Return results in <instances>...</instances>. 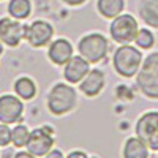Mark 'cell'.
Masks as SVG:
<instances>
[{"mask_svg": "<svg viewBox=\"0 0 158 158\" xmlns=\"http://www.w3.org/2000/svg\"><path fill=\"white\" fill-rule=\"evenodd\" d=\"M136 82L139 90L147 98L158 100V52H153L142 62Z\"/></svg>", "mask_w": 158, "mask_h": 158, "instance_id": "6da1fadb", "label": "cell"}, {"mask_svg": "<svg viewBox=\"0 0 158 158\" xmlns=\"http://www.w3.org/2000/svg\"><path fill=\"white\" fill-rule=\"evenodd\" d=\"M141 63H142V54L135 46L122 44L114 52L112 57L114 70L123 77H133L139 71Z\"/></svg>", "mask_w": 158, "mask_h": 158, "instance_id": "7a4b0ae2", "label": "cell"}, {"mask_svg": "<svg viewBox=\"0 0 158 158\" xmlns=\"http://www.w3.org/2000/svg\"><path fill=\"white\" fill-rule=\"evenodd\" d=\"M74 106H76V90L71 85L59 82L51 89L48 95V108L54 115L67 114Z\"/></svg>", "mask_w": 158, "mask_h": 158, "instance_id": "3957f363", "label": "cell"}, {"mask_svg": "<svg viewBox=\"0 0 158 158\" xmlns=\"http://www.w3.org/2000/svg\"><path fill=\"white\" fill-rule=\"evenodd\" d=\"M108 40L101 33H89L84 38H81V41L77 44L79 54L90 63L101 62L108 54Z\"/></svg>", "mask_w": 158, "mask_h": 158, "instance_id": "277c9868", "label": "cell"}, {"mask_svg": "<svg viewBox=\"0 0 158 158\" xmlns=\"http://www.w3.org/2000/svg\"><path fill=\"white\" fill-rule=\"evenodd\" d=\"M138 21L131 15H118L111 22V36L118 44H130L138 35Z\"/></svg>", "mask_w": 158, "mask_h": 158, "instance_id": "5b68a950", "label": "cell"}, {"mask_svg": "<svg viewBox=\"0 0 158 158\" xmlns=\"http://www.w3.org/2000/svg\"><path fill=\"white\" fill-rule=\"evenodd\" d=\"M136 136L150 150H158V112H146L136 122Z\"/></svg>", "mask_w": 158, "mask_h": 158, "instance_id": "8992f818", "label": "cell"}, {"mask_svg": "<svg viewBox=\"0 0 158 158\" xmlns=\"http://www.w3.org/2000/svg\"><path fill=\"white\" fill-rule=\"evenodd\" d=\"M27 25L21 24L15 18H0V41L10 48H16L25 38Z\"/></svg>", "mask_w": 158, "mask_h": 158, "instance_id": "52a82bcc", "label": "cell"}, {"mask_svg": "<svg viewBox=\"0 0 158 158\" xmlns=\"http://www.w3.org/2000/svg\"><path fill=\"white\" fill-rule=\"evenodd\" d=\"M52 35H54V27L49 22L35 21L27 27L25 40L29 41V44L32 48H43V46H48L51 43Z\"/></svg>", "mask_w": 158, "mask_h": 158, "instance_id": "ba28073f", "label": "cell"}, {"mask_svg": "<svg viewBox=\"0 0 158 158\" xmlns=\"http://www.w3.org/2000/svg\"><path fill=\"white\" fill-rule=\"evenodd\" d=\"M24 114V104L21 98L15 95L0 97V122L2 123H16Z\"/></svg>", "mask_w": 158, "mask_h": 158, "instance_id": "9c48e42d", "label": "cell"}, {"mask_svg": "<svg viewBox=\"0 0 158 158\" xmlns=\"http://www.w3.org/2000/svg\"><path fill=\"white\" fill-rule=\"evenodd\" d=\"M54 146V138L51 133L41 127V128H35L33 131H30V138L27 142V149L29 152L33 153V156H44L48 155V152Z\"/></svg>", "mask_w": 158, "mask_h": 158, "instance_id": "30bf717a", "label": "cell"}, {"mask_svg": "<svg viewBox=\"0 0 158 158\" xmlns=\"http://www.w3.org/2000/svg\"><path fill=\"white\" fill-rule=\"evenodd\" d=\"M90 70V62L85 60L82 56H73L67 63H65V68H63V77L67 79L68 82L76 84V82H81L84 76L89 73Z\"/></svg>", "mask_w": 158, "mask_h": 158, "instance_id": "8fae6325", "label": "cell"}, {"mask_svg": "<svg viewBox=\"0 0 158 158\" xmlns=\"http://www.w3.org/2000/svg\"><path fill=\"white\" fill-rule=\"evenodd\" d=\"M48 57L52 63L56 65H65L71 57H73V46L68 40L59 38L54 43H51L49 51H48Z\"/></svg>", "mask_w": 158, "mask_h": 158, "instance_id": "7c38bea8", "label": "cell"}, {"mask_svg": "<svg viewBox=\"0 0 158 158\" xmlns=\"http://www.w3.org/2000/svg\"><path fill=\"white\" fill-rule=\"evenodd\" d=\"M104 87V74L101 70H89V73L84 76V79L79 82V89L87 97H97Z\"/></svg>", "mask_w": 158, "mask_h": 158, "instance_id": "4fadbf2b", "label": "cell"}, {"mask_svg": "<svg viewBox=\"0 0 158 158\" xmlns=\"http://www.w3.org/2000/svg\"><path fill=\"white\" fill-rule=\"evenodd\" d=\"M139 16L147 25L158 29V0H141Z\"/></svg>", "mask_w": 158, "mask_h": 158, "instance_id": "5bb4252c", "label": "cell"}, {"mask_svg": "<svg viewBox=\"0 0 158 158\" xmlns=\"http://www.w3.org/2000/svg\"><path fill=\"white\" fill-rule=\"evenodd\" d=\"M98 13L106 18V19H114L118 16L125 8V0H98L97 2Z\"/></svg>", "mask_w": 158, "mask_h": 158, "instance_id": "9a60e30c", "label": "cell"}, {"mask_svg": "<svg viewBox=\"0 0 158 158\" xmlns=\"http://www.w3.org/2000/svg\"><path fill=\"white\" fill-rule=\"evenodd\" d=\"M123 156L125 158H147L149 156V147L138 136L136 138H130L125 142Z\"/></svg>", "mask_w": 158, "mask_h": 158, "instance_id": "2e32d148", "label": "cell"}, {"mask_svg": "<svg viewBox=\"0 0 158 158\" xmlns=\"http://www.w3.org/2000/svg\"><path fill=\"white\" fill-rule=\"evenodd\" d=\"M6 10H8L11 18L27 19L32 13V2L30 0H10Z\"/></svg>", "mask_w": 158, "mask_h": 158, "instance_id": "e0dca14e", "label": "cell"}, {"mask_svg": "<svg viewBox=\"0 0 158 158\" xmlns=\"http://www.w3.org/2000/svg\"><path fill=\"white\" fill-rule=\"evenodd\" d=\"M15 92L22 100H32L36 95V85L30 77L22 76L15 82Z\"/></svg>", "mask_w": 158, "mask_h": 158, "instance_id": "ac0fdd59", "label": "cell"}, {"mask_svg": "<svg viewBox=\"0 0 158 158\" xmlns=\"http://www.w3.org/2000/svg\"><path fill=\"white\" fill-rule=\"evenodd\" d=\"M30 138V131L25 125H16L11 130V142L16 147H27V142Z\"/></svg>", "mask_w": 158, "mask_h": 158, "instance_id": "d6986e66", "label": "cell"}, {"mask_svg": "<svg viewBox=\"0 0 158 158\" xmlns=\"http://www.w3.org/2000/svg\"><path fill=\"white\" fill-rule=\"evenodd\" d=\"M136 46H139L141 49H150L155 44V36L149 29H141L138 30V35L135 38Z\"/></svg>", "mask_w": 158, "mask_h": 158, "instance_id": "ffe728a7", "label": "cell"}, {"mask_svg": "<svg viewBox=\"0 0 158 158\" xmlns=\"http://www.w3.org/2000/svg\"><path fill=\"white\" fill-rule=\"evenodd\" d=\"M10 142H11V130L8 123H2L0 125V147H6Z\"/></svg>", "mask_w": 158, "mask_h": 158, "instance_id": "44dd1931", "label": "cell"}, {"mask_svg": "<svg viewBox=\"0 0 158 158\" xmlns=\"http://www.w3.org/2000/svg\"><path fill=\"white\" fill-rule=\"evenodd\" d=\"M115 92H117V97L118 98H131V92L125 85H118Z\"/></svg>", "mask_w": 158, "mask_h": 158, "instance_id": "7402d4cb", "label": "cell"}, {"mask_svg": "<svg viewBox=\"0 0 158 158\" xmlns=\"http://www.w3.org/2000/svg\"><path fill=\"white\" fill-rule=\"evenodd\" d=\"M85 156H87L85 152H79V150H76V152H70V153H68V158H85Z\"/></svg>", "mask_w": 158, "mask_h": 158, "instance_id": "603a6c76", "label": "cell"}, {"mask_svg": "<svg viewBox=\"0 0 158 158\" xmlns=\"http://www.w3.org/2000/svg\"><path fill=\"white\" fill-rule=\"evenodd\" d=\"M67 5H70V6H79V5H82L85 0H63Z\"/></svg>", "mask_w": 158, "mask_h": 158, "instance_id": "cb8c5ba5", "label": "cell"}, {"mask_svg": "<svg viewBox=\"0 0 158 158\" xmlns=\"http://www.w3.org/2000/svg\"><path fill=\"white\" fill-rule=\"evenodd\" d=\"M15 156L16 158H33V153L32 152H18Z\"/></svg>", "mask_w": 158, "mask_h": 158, "instance_id": "d4e9b609", "label": "cell"}, {"mask_svg": "<svg viewBox=\"0 0 158 158\" xmlns=\"http://www.w3.org/2000/svg\"><path fill=\"white\" fill-rule=\"evenodd\" d=\"M46 156H48V158H54V156H60V158H62V156H63V153H62L60 150H49Z\"/></svg>", "mask_w": 158, "mask_h": 158, "instance_id": "484cf974", "label": "cell"}, {"mask_svg": "<svg viewBox=\"0 0 158 158\" xmlns=\"http://www.w3.org/2000/svg\"><path fill=\"white\" fill-rule=\"evenodd\" d=\"M43 128L48 131V133H51V135H54V130H52V127H49V125H43Z\"/></svg>", "mask_w": 158, "mask_h": 158, "instance_id": "4316f807", "label": "cell"}, {"mask_svg": "<svg viewBox=\"0 0 158 158\" xmlns=\"http://www.w3.org/2000/svg\"><path fill=\"white\" fill-rule=\"evenodd\" d=\"M2 52H3V43L0 41V56H2Z\"/></svg>", "mask_w": 158, "mask_h": 158, "instance_id": "83f0119b", "label": "cell"}]
</instances>
